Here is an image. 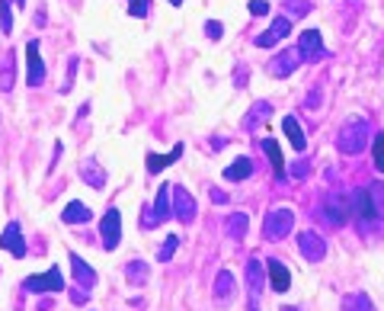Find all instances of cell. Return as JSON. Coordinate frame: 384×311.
<instances>
[{"mask_svg": "<svg viewBox=\"0 0 384 311\" xmlns=\"http://www.w3.org/2000/svg\"><path fill=\"white\" fill-rule=\"evenodd\" d=\"M368 138H371V125L365 122L362 116H352V119H346L343 129H339L336 151L339 154H362Z\"/></svg>", "mask_w": 384, "mask_h": 311, "instance_id": "obj_1", "label": "cell"}, {"mask_svg": "<svg viewBox=\"0 0 384 311\" xmlns=\"http://www.w3.org/2000/svg\"><path fill=\"white\" fill-rule=\"evenodd\" d=\"M294 231V212L292 209H269L262 218V238L266 241H285Z\"/></svg>", "mask_w": 384, "mask_h": 311, "instance_id": "obj_2", "label": "cell"}, {"mask_svg": "<svg viewBox=\"0 0 384 311\" xmlns=\"http://www.w3.org/2000/svg\"><path fill=\"white\" fill-rule=\"evenodd\" d=\"M320 218L326 221V225L333 228H343L346 221L352 218V199H346V196H326L324 202H320Z\"/></svg>", "mask_w": 384, "mask_h": 311, "instance_id": "obj_3", "label": "cell"}, {"mask_svg": "<svg viewBox=\"0 0 384 311\" xmlns=\"http://www.w3.org/2000/svg\"><path fill=\"white\" fill-rule=\"evenodd\" d=\"M23 289L26 292H36V295H45V292H61L64 289V276L58 266H51L48 273H36V276H26L23 279Z\"/></svg>", "mask_w": 384, "mask_h": 311, "instance_id": "obj_4", "label": "cell"}, {"mask_svg": "<svg viewBox=\"0 0 384 311\" xmlns=\"http://www.w3.org/2000/svg\"><path fill=\"white\" fill-rule=\"evenodd\" d=\"M301 65H304L301 48H285V52H279L272 61H269V74H272V78H292Z\"/></svg>", "mask_w": 384, "mask_h": 311, "instance_id": "obj_5", "label": "cell"}, {"mask_svg": "<svg viewBox=\"0 0 384 311\" xmlns=\"http://www.w3.org/2000/svg\"><path fill=\"white\" fill-rule=\"evenodd\" d=\"M298 251L304 260H311V263H320V260L326 257V241L320 238L317 231H298Z\"/></svg>", "mask_w": 384, "mask_h": 311, "instance_id": "obj_6", "label": "cell"}, {"mask_svg": "<svg viewBox=\"0 0 384 311\" xmlns=\"http://www.w3.org/2000/svg\"><path fill=\"white\" fill-rule=\"evenodd\" d=\"M100 231H102V247H106V251H115L119 241H122V215H119V209H109V212L102 215Z\"/></svg>", "mask_w": 384, "mask_h": 311, "instance_id": "obj_7", "label": "cell"}, {"mask_svg": "<svg viewBox=\"0 0 384 311\" xmlns=\"http://www.w3.org/2000/svg\"><path fill=\"white\" fill-rule=\"evenodd\" d=\"M173 215H176L183 225H192V221H196V199L189 196L186 186H173Z\"/></svg>", "mask_w": 384, "mask_h": 311, "instance_id": "obj_8", "label": "cell"}, {"mask_svg": "<svg viewBox=\"0 0 384 311\" xmlns=\"http://www.w3.org/2000/svg\"><path fill=\"white\" fill-rule=\"evenodd\" d=\"M352 215L362 221V228H368L371 221H378L375 206H371V196H368V186H358L356 193H352Z\"/></svg>", "mask_w": 384, "mask_h": 311, "instance_id": "obj_9", "label": "cell"}, {"mask_svg": "<svg viewBox=\"0 0 384 311\" xmlns=\"http://www.w3.org/2000/svg\"><path fill=\"white\" fill-rule=\"evenodd\" d=\"M298 48H301V55H304V61H320V58H326L324 39H320L317 29H304V33L298 36Z\"/></svg>", "mask_w": 384, "mask_h": 311, "instance_id": "obj_10", "label": "cell"}, {"mask_svg": "<svg viewBox=\"0 0 384 311\" xmlns=\"http://www.w3.org/2000/svg\"><path fill=\"white\" fill-rule=\"evenodd\" d=\"M288 33H292V20H288V16H275L272 26H269L266 33L256 36V46H260V48H272V46H279Z\"/></svg>", "mask_w": 384, "mask_h": 311, "instance_id": "obj_11", "label": "cell"}, {"mask_svg": "<svg viewBox=\"0 0 384 311\" xmlns=\"http://www.w3.org/2000/svg\"><path fill=\"white\" fill-rule=\"evenodd\" d=\"M26 61H29V87H42L45 80V65H42V55H38V42L32 39L29 46H26Z\"/></svg>", "mask_w": 384, "mask_h": 311, "instance_id": "obj_12", "label": "cell"}, {"mask_svg": "<svg viewBox=\"0 0 384 311\" xmlns=\"http://www.w3.org/2000/svg\"><path fill=\"white\" fill-rule=\"evenodd\" d=\"M0 247L10 251L13 257H26V241H23V231H19L16 221H10V225L4 228V234H0Z\"/></svg>", "mask_w": 384, "mask_h": 311, "instance_id": "obj_13", "label": "cell"}, {"mask_svg": "<svg viewBox=\"0 0 384 311\" xmlns=\"http://www.w3.org/2000/svg\"><path fill=\"white\" fill-rule=\"evenodd\" d=\"M266 285V266L260 260H247V289H250V302H256Z\"/></svg>", "mask_w": 384, "mask_h": 311, "instance_id": "obj_14", "label": "cell"}, {"mask_svg": "<svg viewBox=\"0 0 384 311\" xmlns=\"http://www.w3.org/2000/svg\"><path fill=\"white\" fill-rule=\"evenodd\" d=\"M269 116H272V103H266V100L253 103L250 106V112L243 116V132H256L262 122H269Z\"/></svg>", "mask_w": 384, "mask_h": 311, "instance_id": "obj_15", "label": "cell"}, {"mask_svg": "<svg viewBox=\"0 0 384 311\" xmlns=\"http://www.w3.org/2000/svg\"><path fill=\"white\" fill-rule=\"evenodd\" d=\"M68 257H70V273H74V283L80 285V289L90 292V289H93V283H96V270L83 263L77 253H68Z\"/></svg>", "mask_w": 384, "mask_h": 311, "instance_id": "obj_16", "label": "cell"}, {"mask_svg": "<svg viewBox=\"0 0 384 311\" xmlns=\"http://www.w3.org/2000/svg\"><path fill=\"white\" fill-rule=\"evenodd\" d=\"M266 273H269V283H272L275 292H288L292 273H288V266L282 263V260H266Z\"/></svg>", "mask_w": 384, "mask_h": 311, "instance_id": "obj_17", "label": "cell"}, {"mask_svg": "<svg viewBox=\"0 0 384 311\" xmlns=\"http://www.w3.org/2000/svg\"><path fill=\"white\" fill-rule=\"evenodd\" d=\"M179 154H183V142L179 144H173V151L170 154H147V174H160L164 167H170V164H176L179 161Z\"/></svg>", "mask_w": 384, "mask_h": 311, "instance_id": "obj_18", "label": "cell"}, {"mask_svg": "<svg viewBox=\"0 0 384 311\" xmlns=\"http://www.w3.org/2000/svg\"><path fill=\"white\" fill-rule=\"evenodd\" d=\"M80 174H83V180H87L93 189L106 186V170L100 167V161H96V157H87V161L80 164Z\"/></svg>", "mask_w": 384, "mask_h": 311, "instance_id": "obj_19", "label": "cell"}, {"mask_svg": "<svg viewBox=\"0 0 384 311\" xmlns=\"http://www.w3.org/2000/svg\"><path fill=\"white\" fill-rule=\"evenodd\" d=\"M282 129H285V135H288V142H292V148L298 151H304L307 148V138H304V129H301V122L294 116H285L282 119Z\"/></svg>", "mask_w": 384, "mask_h": 311, "instance_id": "obj_20", "label": "cell"}, {"mask_svg": "<svg viewBox=\"0 0 384 311\" xmlns=\"http://www.w3.org/2000/svg\"><path fill=\"white\" fill-rule=\"evenodd\" d=\"M234 289H237V285H234V276H230L228 270L218 273V276H215V302H218V305H228L230 298H234Z\"/></svg>", "mask_w": 384, "mask_h": 311, "instance_id": "obj_21", "label": "cell"}, {"mask_svg": "<svg viewBox=\"0 0 384 311\" xmlns=\"http://www.w3.org/2000/svg\"><path fill=\"white\" fill-rule=\"evenodd\" d=\"M253 174V161L250 157H237L230 167H224V180H230V183H240V180H247V176Z\"/></svg>", "mask_w": 384, "mask_h": 311, "instance_id": "obj_22", "label": "cell"}, {"mask_svg": "<svg viewBox=\"0 0 384 311\" xmlns=\"http://www.w3.org/2000/svg\"><path fill=\"white\" fill-rule=\"evenodd\" d=\"M154 212H157L160 225H164L166 218H173V189H170V186H160V189H157V202H154Z\"/></svg>", "mask_w": 384, "mask_h": 311, "instance_id": "obj_23", "label": "cell"}, {"mask_svg": "<svg viewBox=\"0 0 384 311\" xmlns=\"http://www.w3.org/2000/svg\"><path fill=\"white\" fill-rule=\"evenodd\" d=\"M260 148H262V154L269 157V164H272V170H275V180H282V176H285V167H282V151H279V144H275L272 138H262V142H260Z\"/></svg>", "mask_w": 384, "mask_h": 311, "instance_id": "obj_24", "label": "cell"}, {"mask_svg": "<svg viewBox=\"0 0 384 311\" xmlns=\"http://www.w3.org/2000/svg\"><path fill=\"white\" fill-rule=\"evenodd\" d=\"M61 221L64 225H80V221H90V206H83V202H70V206H64Z\"/></svg>", "mask_w": 384, "mask_h": 311, "instance_id": "obj_25", "label": "cell"}, {"mask_svg": "<svg viewBox=\"0 0 384 311\" xmlns=\"http://www.w3.org/2000/svg\"><path fill=\"white\" fill-rule=\"evenodd\" d=\"M224 228H228V238H230V241H243V238H247L250 218H247L243 212H234V215L228 218V225H224Z\"/></svg>", "mask_w": 384, "mask_h": 311, "instance_id": "obj_26", "label": "cell"}, {"mask_svg": "<svg viewBox=\"0 0 384 311\" xmlns=\"http://www.w3.org/2000/svg\"><path fill=\"white\" fill-rule=\"evenodd\" d=\"M147 276H151V270H147V263H141V260H132V263L125 266V279L132 285H144Z\"/></svg>", "mask_w": 384, "mask_h": 311, "instance_id": "obj_27", "label": "cell"}, {"mask_svg": "<svg viewBox=\"0 0 384 311\" xmlns=\"http://www.w3.org/2000/svg\"><path fill=\"white\" fill-rule=\"evenodd\" d=\"M368 196H371V206H375V215L378 221H384V180H375L368 186Z\"/></svg>", "mask_w": 384, "mask_h": 311, "instance_id": "obj_28", "label": "cell"}, {"mask_svg": "<svg viewBox=\"0 0 384 311\" xmlns=\"http://www.w3.org/2000/svg\"><path fill=\"white\" fill-rule=\"evenodd\" d=\"M343 311H371V298L365 292H356V295H349L343 302Z\"/></svg>", "mask_w": 384, "mask_h": 311, "instance_id": "obj_29", "label": "cell"}, {"mask_svg": "<svg viewBox=\"0 0 384 311\" xmlns=\"http://www.w3.org/2000/svg\"><path fill=\"white\" fill-rule=\"evenodd\" d=\"M285 14H288V20L311 14V0H285Z\"/></svg>", "mask_w": 384, "mask_h": 311, "instance_id": "obj_30", "label": "cell"}, {"mask_svg": "<svg viewBox=\"0 0 384 311\" xmlns=\"http://www.w3.org/2000/svg\"><path fill=\"white\" fill-rule=\"evenodd\" d=\"M176 244H179V241L173 238V234L164 241V244H160V251H157V260H160V263H166V260H170L173 253H176Z\"/></svg>", "mask_w": 384, "mask_h": 311, "instance_id": "obj_31", "label": "cell"}, {"mask_svg": "<svg viewBox=\"0 0 384 311\" xmlns=\"http://www.w3.org/2000/svg\"><path fill=\"white\" fill-rule=\"evenodd\" d=\"M160 218L154 212V206H141V228H157Z\"/></svg>", "mask_w": 384, "mask_h": 311, "instance_id": "obj_32", "label": "cell"}, {"mask_svg": "<svg viewBox=\"0 0 384 311\" xmlns=\"http://www.w3.org/2000/svg\"><path fill=\"white\" fill-rule=\"evenodd\" d=\"M375 167L384 174V135H375Z\"/></svg>", "mask_w": 384, "mask_h": 311, "instance_id": "obj_33", "label": "cell"}, {"mask_svg": "<svg viewBox=\"0 0 384 311\" xmlns=\"http://www.w3.org/2000/svg\"><path fill=\"white\" fill-rule=\"evenodd\" d=\"M147 7H151L147 0H128V14L132 16H147Z\"/></svg>", "mask_w": 384, "mask_h": 311, "instance_id": "obj_34", "label": "cell"}, {"mask_svg": "<svg viewBox=\"0 0 384 311\" xmlns=\"http://www.w3.org/2000/svg\"><path fill=\"white\" fill-rule=\"evenodd\" d=\"M0 16H4V33H13V16H10V0H0Z\"/></svg>", "mask_w": 384, "mask_h": 311, "instance_id": "obj_35", "label": "cell"}, {"mask_svg": "<svg viewBox=\"0 0 384 311\" xmlns=\"http://www.w3.org/2000/svg\"><path fill=\"white\" fill-rule=\"evenodd\" d=\"M205 36H208V39H221V36H224V26H221L218 20H208V23H205Z\"/></svg>", "mask_w": 384, "mask_h": 311, "instance_id": "obj_36", "label": "cell"}, {"mask_svg": "<svg viewBox=\"0 0 384 311\" xmlns=\"http://www.w3.org/2000/svg\"><path fill=\"white\" fill-rule=\"evenodd\" d=\"M250 14H253V16H266L269 14V4H266V0H250Z\"/></svg>", "mask_w": 384, "mask_h": 311, "instance_id": "obj_37", "label": "cell"}, {"mask_svg": "<svg viewBox=\"0 0 384 311\" xmlns=\"http://www.w3.org/2000/svg\"><path fill=\"white\" fill-rule=\"evenodd\" d=\"M307 170H311V164H307L304 157H301L298 164H292V176H294V180H301V176H307Z\"/></svg>", "mask_w": 384, "mask_h": 311, "instance_id": "obj_38", "label": "cell"}, {"mask_svg": "<svg viewBox=\"0 0 384 311\" xmlns=\"http://www.w3.org/2000/svg\"><path fill=\"white\" fill-rule=\"evenodd\" d=\"M208 196H211V202H215V206H224V202H228V193H224V189H218V186H211Z\"/></svg>", "mask_w": 384, "mask_h": 311, "instance_id": "obj_39", "label": "cell"}, {"mask_svg": "<svg viewBox=\"0 0 384 311\" xmlns=\"http://www.w3.org/2000/svg\"><path fill=\"white\" fill-rule=\"evenodd\" d=\"M70 298L74 302H87V289H70Z\"/></svg>", "mask_w": 384, "mask_h": 311, "instance_id": "obj_40", "label": "cell"}, {"mask_svg": "<svg viewBox=\"0 0 384 311\" xmlns=\"http://www.w3.org/2000/svg\"><path fill=\"white\" fill-rule=\"evenodd\" d=\"M234 84H237V87H243V84H247V68H243V71H237V78H234Z\"/></svg>", "mask_w": 384, "mask_h": 311, "instance_id": "obj_41", "label": "cell"}, {"mask_svg": "<svg viewBox=\"0 0 384 311\" xmlns=\"http://www.w3.org/2000/svg\"><path fill=\"white\" fill-rule=\"evenodd\" d=\"M51 308H55V305H51L48 298H42V302H38V311H51Z\"/></svg>", "mask_w": 384, "mask_h": 311, "instance_id": "obj_42", "label": "cell"}, {"mask_svg": "<svg viewBox=\"0 0 384 311\" xmlns=\"http://www.w3.org/2000/svg\"><path fill=\"white\" fill-rule=\"evenodd\" d=\"M282 311H301V308H294V305H285V308H282Z\"/></svg>", "mask_w": 384, "mask_h": 311, "instance_id": "obj_43", "label": "cell"}, {"mask_svg": "<svg viewBox=\"0 0 384 311\" xmlns=\"http://www.w3.org/2000/svg\"><path fill=\"white\" fill-rule=\"evenodd\" d=\"M13 4H16V7H23V4H26V0H13Z\"/></svg>", "mask_w": 384, "mask_h": 311, "instance_id": "obj_44", "label": "cell"}, {"mask_svg": "<svg viewBox=\"0 0 384 311\" xmlns=\"http://www.w3.org/2000/svg\"><path fill=\"white\" fill-rule=\"evenodd\" d=\"M170 4H173V7H179V4H183V0H170Z\"/></svg>", "mask_w": 384, "mask_h": 311, "instance_id": "obj_45", "label": "cell"}, {"mask_svg": "<svg viewBox=\"0 0 384 311\" xmlns=\"http://www.w3.org/2000/svg\"><path fill=\"white\" fill-rule=\"evenodd\" d=\"M247 311H256V302H250V308Z\"/></svg>", "mask_w": 384, "mask_h": 311, "instance_id": "obj_46", "label": "cell"}]
</instances>
